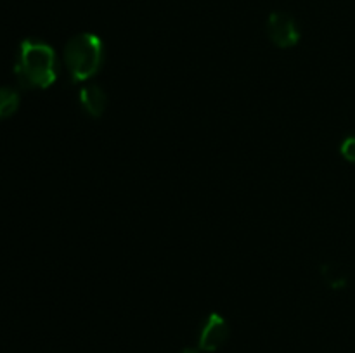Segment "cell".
Segmentation results:
<instances>
[{"label":"cell","instance_id":"52a82bcc","mask_svg":"<svg viewBox=\"0 0 355 353\" xmlns=\"http://www.w3.org/2000/svg\"><path fill=\"white\" fill-rule=\"evenodd\" d=\"M322 277L328 282L329 287L333 289H343L347 286V277L340 270H336L335 265H324L322 266Z\"/></svg>","mask_w":355,"mask_h":353},{"label":"cell","instance_id":"6da1fadb","mask_svg":"<svg viewBox=\"0 0 355 353\" xmlns=\"http://www.w3.org/2000/svg\"><path fill=\"white\" fill-rule=\"evenodd\" d=\"M14 73L24 89L51 87L58 80V59L54 48L35 38L23 40L17 52Z\"/></svg>","mask_w":355,"mask_h":353},{"label":"cell","instance_id":"7a4b0ae2","mask_svg":"<svg viewBox=\"0 0 355 353\" xmlns=\"http://www.w3.org/2000/svg\"><path fill=\"white\" fill-rule=\"evenodd\" d=\"M104 62V44L94 33L75 35L64 47V64L75 83L97 75Z\"/></svg>","mask_w":355,"mask_h":353},{"label":"cell","instance_id":"5b68a950","mask_svg":"<svg viewBox=\"0 0 355 353\" xmlns=\"http://www.w3.org/2000/svg\"><path fill=\"white\" fill-rule=\"evenodd\" d=\"M78 100L83 109L87 111V114H90L92 118L103 116L107 106V96L99 85L82 87L78 92Z\"/></svg>","mask_w":355,"mask_h":353},{"label":"cell","instance_id":"9c48e42d","mask_svg":"<svg viewBox=\"0 0 355 353\" xmlns=\"http://www.w3.org/2000/svg\"><path fill=\"white\" fill-rule=\"evenodd\" d=\"M180 353H201L198 348H184Z\"/></svg>","mask_w":355,"mask_h":353},{"label":"cell","instance_id":"ba28073f","mask_svg":"<svg viewBox=\"0 0 355 353\" xmlns=\"http://www.w3.org/2000/svg\"><path fill=\"white\" fill-rule=\"evenodd\" d=\"M340 152H342V156L347 161L355 163V135H350V137H347L345 141L342 142Z\"/></svg>","mask_w":355,"mask_h":353},{"label":"cell","instance_id":"277c9868","mask_svg":"<svg viewBox=\"0 0 355 353\" xmlns=\"http://www.w3.org/2000/svg\"><path fill=\"white\" fill-rule=\"evenodd\" d=\"M231 327L229 322L222 317L220 314H210L205 320L203 327L200 332V350L201 352H217L218 348L224 346V343L229 339Z\"/></svg>","mask_w":355,"mask_h":353},{"label":"cell","instance_id":"8992f818","mask_svg":"<svg viewBox=\"0 0 355 353\" xmlns=\"http://www.w3.org/2000/svg\"><path fill=\"white\" fill-rule=\"evenodd\" d=\"M19 107V93L12 87H0V120L12 116Z\"/></svg>","mask_w":355,"mask_h":353},{"label":"cell","instance_id":"3957f363","mask_svg":"<svg viewBox=\"0 0 355 353\" xmlns=\"http://www.w3.org/2000/svg\"><path fill=\"white\" fill-rule=\"evenodd\" d=\"M267 35L279 48H290L300 40V30L293 17L286 12H272L267 19Z\"/></svg>","mask_w":355,"mask_h":353}]
</instances>
